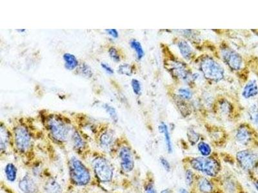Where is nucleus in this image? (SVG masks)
I'll return each instance as SVG.
<instances>
[{
    "instance_id": "f257e3e1",
    "label": "nucleus",
    "mask_w": 258,
    "mask_h": 193,
    "mask_svg": "<svg viewBox=\"0 0 258 193\" xmlns=\"http://www.w3.org/2000/svg\"><path fill=\"white\" fill-rule=\"evenodd\" d=\"M13 153L27 166L36 162L33 135L29 128L23 124L16 125L12 132Z\"/></svg>"
},
{
    "instance_id": "f03ea898",
    "label": "nucleus",
    "mask_w": 258,
    "mask_h": 193,
    "mask_svg": "<svg viewBox=\"0 0 258 193\" xmlns=\"http://www.w3.org/2000/svg\"><path fill=\"white\" fill-rule=\"evenodd\" d=\"M85 161L75 155L69 157L68 160L69 176L68 192L77 189L88 188L96 186L93 172Z\"/></svg>"
},
{
    "instance_id": "7ed1b4c3",
    "label": "nucleus",
    "mask_w": 258,
    "mask_h": 193,
    "mask_svg": "<svg viewBox=\"0 0 258 193\" xmlns=\"http://www.w3.org/2000/svg\"><path fill=\"white\" fill-rule=\"evenodd\" d=\"M89 160L97 187L114 182L115 167L109 156L102 151H93Z\"/></svg>"
},
{
    "instance_id": "20e7f679",
    "label": "nucleus",
    "mask_w": 258,
    "mask_h": 193,
    "mask_svg": "<svg viewBox=\"0 0 258 193\" xmlns=\"http://www.w3.org/2000/svg\"><path fill=\"white\" fill-rule=\"evenodd\" d=\"M48 137L53 143L63 146L71 139L73 128L69 122L57 115H50L44 121Z\"/></svg>"
},
{
    "instance_id": "39448f33",
    "label": "nucleus",
    "mask_w": 258,
    "mask_h": 193,
    "mask_svg": "<svg viewBox=\"0 0 258 193\" xmlns=\"http://www.w3.org/2000/svg\"><path fill=\"white\" fill-rule=\"evenodd\" d=\"M114 158L118 162L119 170L123 174L132 173L135 169V155L132 147L126 141H117Z\"/></svg>"
},
{
    "instance_id": "423d86ee",
    "label": "nucleus",
    "mask_w": 258,
    "mask_h": 193,
    "mask_svg": "<svg viewBox=\"0 0 258 193\" xmlns=\"http://www.w3.org/2000/svg\"><path fill=\"white\" fill-rule=\"evenodd\" d=\"M188 163L192 170L211 178L217 177L222 171V165L220 160L211 156L193 157L190 158Z\"/></svg>"
},
{
    "instance_id": "0eeeda50",
    "label": "nucleus",
    "mask_w": 258,
    "mask_h": 193,
    "mask_svg": "<svg viewBox=\"0 0 258 193\" xmlns=\"http://www.w3.org/2000/svg\"><path fill=\"white\" fill-rule=\"evenodd\" d=\"M199 68L202 74L207 80L217 82L224 79V68L213 57H203L200 61Z\"/></svg>"
},
{
    "instance_id": "6e6552de",
    "label": "nucleus",
    "mask_w": 258,
    "mask_h": 193,
    "mask_svg": "<svg viewBox=\"0 0 258 193\" xmlns=\"http://www.w3.org/2000/svg\"><path fill=\"white\" fill-rule=\"evenodd\" d=\"M96 141L101 151L109 156L110 158H114L118 141L114 131L110 128H103L98 133Z\"/></svg>"
},
{
    "instance_id": "1a4fd4ad",
    "label": "nucleus",
    "mask_w": 258,
    "mask_h": 193,
    "mask_svg": "<svg viewBox=\"0 0 258 193\" xmlns=\"http://www.w3.org/2000/svg\"><path fill=\"white\" fill-rule=\"evenodd\" d=\"M71 144L74 152L83 160H89L93 151L90 148L88 142L78 130H73L71 136Z\"/></svg>"
},
{
    "instance_id": "9d476101",
    "label": "nucleus",
    "mask_w": 258,
    "mask_h": 193,
    "mask_svg": "<svg viewBox=\"0 0 258 193\" xmlns=\"http://www.w3.org/2000/svg\"><path fill=\"white\" fill-rule=\"evenodd\" d=\"M236 160L244 171L250 172L255 169L258 164V156L251 149H243L236 153Z\"/></svg>"
},
{
    "instance_id": "9b49d317",
    "label": "nucleus",
    "mask_w": 258,
    "mask_h": 193,
    "mask_svg": "<svg viewBox=\"0 0 258 193\" xmlns=\"http://www.w3.org/2000/svg\"><path fill=\"white\" fill-rule=\"evenodd\" d=\"M221 56L223 61L232 70L238 71L243 67V60L242 57L228 46L221 48Z\"/></svg>"
},
{
    "instance_id": "f8f14e48",
    "label": "nucleus",
    "mask_w": 258,
    "mask_h": 193,
    "mask_svg": "<svg viewBox=\"0 0 258 193\" xmlns=\"http://www.w3.org/2000/svg\"><path fill=\"white\" fill-rule=\"evenodd\" d=\"M18 188L22 193H43L41 185L38 181V178L27 171L18 181Z\"/></svg>"
},
{
    "instance_id": "ddd939ff",
    "label": "nucleus",
    "mask_w": 258,
    "mask_h": 193,
    "mask_svg": "<svg viewBox=\"0 0 258 193\" xmlns=\"http://www.w3.org/2000/svg\"><path fill=\"white\" fill-rule=\"evenodd\" d=\"M13 153L12 132L2 123L0 127V157L2 160Z\"/></svg>"
},
{
    "instance_id": "4468645a",
    "label": "nucleus",
    "mask_w": 258,
    "mask_h": 193,
    "mask_svg": "<svg viewBox=\"0 0 258 193\" xmlns=\"http://www.w3.org/2000/svg\"><path fill=\"white\" fill-rule=\"evenodd\" d=\"M43 193H63V187L55 177L46 170L41 179Z\"/></svg>"
},
{
    "instance_id": "2eb2a0df",
    "label": "nucleus",
    "mask_w": 258,
    "mask_h": 193,
    "mask_svg": "<svg viewBox=\"0 0 258 193\" xmlns=\"http://www.w3.org/2000/svg\"><path fill=\"white\" fill-rule=\"evenodd\" d=\"M235 139L241 146H249L254 141V133L249 126L241 125L237 129Z\"/></svg>"
},
{
    "instance_id": "dca6fc26",
    "label": "nucleus",
    "mask_w": 258,
    "mask_h": 193,
    "mask_svg": "<svg viewBox=\"0 0 258 193\" xmlns=\"http://www.w3.org/2000/svg\"><path fill=\"white\" fill-rule=\"evenodd\" d=\"M196 186L199 193H214V185L206 177L200 176L196 179Z\"/></svg>"
},
{
    "instance_id": "f3484780",
    "label": "nucleus",
    "mask_w": 258,
    "mask_h": 193,
    "mask_svg": "<svg viewBox=\"0 0 258 193\" xmlns=\"http://www.w3.org/2000/svg\"><path fill=\"white\" fill-rule=\"evenodd\" d=\"M172 73L177 77L183 80H189L190 74L184 64L179 61H174L171 64Z\"/></svg>"
},
{
    "instance_id": "a211bd4d",
    "label": "nucleus",
    "mask_w": 258,
    "mask_h": 193,
    "mask_svg": "<svg viewBox=\"0 0 258 193\" xmlns=\"http://www.w3.org/2000/svg\"><path fill=\"white\" fill-rule=\"evenodd\" d=\"M258 95V83L255 79H251L245 85L242 96L245 100H250Z\"/></svg>"
},
{
    "instance_id": "6ab92c4d",
    "label": "nucleus",
    "mask_w": 258,
    "mask_h": 193,
    "mask_svg": "<svg viewBox=\"0 0 258 193\" xmlns=\"http://www.w3.org/2000/svg\"><path fill=\"white\" fill-rule=\"evenodd\" d=\"M4 174L6 180L10 183H15L17 180L18 169L13 162H8L4 167Z\"/></svg>"
},
{
    "instance_id": "aec40b11",
    "label": "nucleus",
    "mask_w": 258,
    "mask_h": 193,
    "mask_svg": "<svg viewBox=\"0 0 258 193\" xmlns=\"http://www.w3.org/2000/svg\"><path fill=\"white\" fill-rule=\"evenodd\" d=\"M158 128L160 132L164 135L166 149H167L168 153H172L173 148H172L171 137H170L168 126L165 123H161Z\"/></svg>"
},
{
    "instance_id": "412c9836",
    "label": "nucleus",
    "mask_w": 258,
    "mask_h": 193,
    "mask_svg": "<svg viewBox=\"0 0 258 193\" xmlns=\"http://www.w3.org/2000/svg\"><path fill=\"white\" fill-rule=\"evenodd\" d=\"M179 52L186 60H190L192 57L193 50L190 45L185 40H180L177 43Z\"/></svg>"
},
{
    "instance_id": "4be33fe9",
    "label": "nucleus",
    "mask_w": 258,
    "mask_h": 193,
    "mask_svg": "<svg viewBox=\"0 0 258 193\" xmlns=\"http://www.w3.org/2000/svg\"><path fill=\"white\" fill-rule=\"evenodd\" d=\"M64 62V66L69 70H74L78 68L79 66V62H78L77 57L70 53H66L63 56Z\"/></svg>"
},
{
    "instance_id": "5701e85b",
    "label": "nucleus",
    "mask_w": 258,
    "mask_h": 193,
    "mask_svg": "<svg viewBox=\"0 0 258 193\" xmlns=\"http://www.w3.org/2000/svg\"><path fill=\"white\" fill-rule=\"evenodd\" d=\"M248 114L251 124L258 130V105L255 104L251 106Z\"/></svg>"
},
{
    "instance_id": "b1692460",
    "label": "nucleus",
    "mask_w": 258,
    "mask_h": 193,
    "mask_svg": "<svg viewBox=\"0 0 258 193\" xmlns=\"http://www.w3.org/2000/svg\"><path fill=\"white\" fill-rule=\"evenodd\" d=\"M145 193H158L153 178L151 176L147 175L144 183Z\"/></svg>"
},
{
    "instance_id": "393cba45",
    "label": "nucleus",
    "mask_w": 258,
    "mask_h": 193,
    "mask_svg": "<svg viewBox=\"0 0 258 193\" xmlns=\"http://www.w3.org/2000/svg\"><path fill=\"white\" fill-rule=\"evenodd\" d=\"M130 45L131 48L135 50L138 60H141L145 55L144 50L143 49L141 43L137 40H133L130 42Z\"/></svg>"
},
{
    "instance_id": "a878e982",
    "label": "nucleus",
    "mask_w": 258,
    "mask_h": 193,
    "mask_svg": "<svg viewBox=\"0 0 258 193\" xmlns=\"http://www.w3.org/2000/svg\"><path fill=\"white\" fill-rule=\"evenodd\" d=\"M197 148L202 157H209L212 154V148L210 145L204 141L199 142Z\"/></svg>"
},
{
    "instance_id": "bb28decb",
    "label": "nucleus",
    "mask_w": 258,
    "mask_h": 193,
    "mask_svg": "<svg viewBox=\"0 0 258 193\" xmlns=\"http://www.w3.org/2000/svg\"><path fill=\"white\" fill-rule=\"evenodd\" d=\"M78 72L82 76L86 78H91L93 76V73L91 67L86 63H82L78 66Z\"/></svg>"
},
{
    "instance_id": "cd10ccee",
    "label": "nucleus",
    "mask_w": 258,
    "mask_h": 193,
    "mask_svg": "<svg viewBox=\"0 0 258 193\" xmlns=\"http://www.w3.org/2000/svg\"><path fill=\"white\" fill-rule=\"evenodd\" d=\"M186 136L188 142L191 145L197 144L200 141V135L199 133L196 132L193 129L189 128L186 132Z\"/></svg>"
},
{
    "instance_id": "c85d7f7f",
    "label": "nucleus",
    "mask_w": 258,
    "mask_h": 193,
    "mask_svg": "<svg viewBox=\"0 0 258 193\" xmlns=\"http://www.w3.org/2000/svg\"><path fill=\"white\" fill-rule=\"evenodd\" d=\"M103 108L105 109V112L107 113V114L109 115L113 123H117V121H118V116H117L116 109L112 107V106L108 104L103 105Z\"/></svg>"
},
{
    "instance_id": "c756f323",
    "label": "nucleus",
    "mask_w": 258,
    "mask_h": 193,
    "mask_svg": "<svg viewBox=\"0 0 258 193\" xmlns=\"http://www.w3.org/2000/svg\"><path fill=\"white\" fill-rule=\"evenodd\" d=\"M196 176L195 173H194L193 170L190 169H186L185 173V180L186 186L191 187L195 183Z\"/></svg>"
},
{
    "instance_id": "7c9ffc66",
    "label": "nucleus",
    "mask_w": 258,
    "mask_h": 193,
    "mask_svg": "<svg viewBox=\"0 0 258 193\" xmlns=\"http://www.w3.org/2000/svg\"><path fill=\"white\" fill-rule=\"evenodd\" d=\"M118 72L121 75H127L131 76L133 73V66L129 64H122L118 68Z\"/></svg>"
},
{
    "instance_id": "2f4dec72",
    "label": "nucleus",
    "mask_w": 258,
    "mask_h": 193,
    "mask_svg": "<svg viewBox=\"0 0 258 193\" xmlns=\"http://www.w3.org/2000/svg\"><path fill=\"white\" fill-rule=\"evenodd\" d=\"M131 86H132L134 93L136 95H140L142 93V85L141 82L137 79H133L131 81Z\"/></svg>"
},
{
    "instance_id": "473e14b6",
    "label": "nucleus",
    "mask_w": 258,
    "mask_h": 193,
    "mask_svg": "<svg viewBox=\"0 0 258 193\" xmlns=\"http://www.w3.org/2000/svg\"><path fill=\"white\" fill-rule=\"evenodd\" d=\"M179 96L185 100H190L192 98V91L187 88H180L178 90Z\"/></svg>"
},
{
    "instance_id": "72a5a7b5",
    "label": "nucleus",
    "mask_w": 258,
    "mask_h": 193,
    "mask_svg": "<svg viewBox=\"0 0 258 193\" xmlns=\"http://www.w3.org/2000/svg\"><path fill=\"white\" fill-rule=\"evenodd\" d=\"M109 54L112 61L116 62V63L120 61V55H119L116 48L110 47L109 50Z\"/></svg>"
},
{
    "instance_id": "f704fd0d",
    "label": "nucleus",
    "mask_w": 258,
    "mask_h": 193,
    "mask_svg": "<svg viewBox=\"0 0 258 193\" xmlns=\"http://www.w3.org/2000/svg\"><path fill=\"white\" fill-rule=\"evenodd\" d=\"M160 162L161 165L163 167V169L165 170L166 171L169 173L170 171H171V165H170L169 161L163 157H161L160 158Z\"/></svg>"
},
{
    "instance_id": "c9c22d12",
    "label": "nucleus",
    "mask_w": 258,
    "mask_h": 193,
    "mask_svg": "<svg viewBox=\"0 0 258 193\" xmlns=\"http://www.w3.org/2000/svg\"><path fill=\"white\" fill-rule=\"evenodd\" d=\"M101 68L103 69L106 72L109 73L110 75H112L113 73H114V70L110 67V66L107 63H101Z\"/></svg>"
},
{
    "instance_id": "e433bc0d",
    "label": "nucleus",
    "mask_w": 258,
    "mask_h": 193,
    "mask_svg": "<svg viewBox=\"0 0 258 193\" xmlns=\"http://www.w3.org/2000/svg\"><path fill=\"white\" fill-rule=\"evenodd\" d=\"M105 31L109 35L112 36L113 38L117 39L118 38L119 33L116 29H107Z\"/></svg>"
},
{
    "instance_id": "4c0bfd02",
    "label": "nucleus",
    "mask_w": 258,
    "mask_h": 193,
    "mask_svg": "<svg viewBox=\"0 0 258 193\" xmlns=\"http://www.w3.org/2000/svg\"><path fill=\"white\" fill-rule=\"evenodd\" d=\"M70 193H97L94 192L93 191H91V190H88L87 188H83V189H81L80 190H74L73 191L70 192Z\"/></svg>"
},
{
    "instance_id": "58836bf2",
    "label": "nucleus",
    "mask_w": 258,
    "mask_h": 193,
    "mask_svg": "<svg viewBox=\"0 0 258 193\" xmlns=\"http://www.w3.org/2000/svg\"><path fill=\"white\" fill-rule=\"evenodd\" d=\"M221 110L222 112H229V105L228 103H223L222 104L220 105Z\"/></svg>"
},
{
    "instance_id": "ea45409f",
    "label": "nucleus",
    "mask_w": 258,
    "mask_h": 193,
    "mask_svg": "<svg viewBox=\"0 0 258 193\" xmlns=\"http://www.w3.org/2000/svg\"><path fill=\"white\" fill-rule=\"evenodd\" d=\"M179 193H190L187 189L185 188H180L179 190Z\"/></svg>"
},
{
    "instance_id": "a19ab883",
    "label": "nucleus",
    "mask_w": 258,
    "mask_h": 193,
    "mask_svg": "<svg viewBox=\"0 0 258 193\" xmlns=\"http://www.w3.org/2000/svg\"><path fill=\"white\" fill-rule=\"evenodd\" d=\"M160 193H171V190L169 189H165L161 190Z\"/></svg>"
},
{
    "instance_id": "79ce46f5",
    "label": "nucleus",
    "mask_w": 258,
    "mask_h": 193,
    "mask_svg": "<svg viewBox=\"0 0 258 193\" xmlns=\"http://www.w3.org/2000/svg\"><path fill=\"white\" fill-rule=\"evenodd\" d=\"M254 185L255 186V189H256L258 191V180L254 181Z\"/></svg>"
},
{
    "instance_id": "37998d69",
    "label": "nucleus",
    "mask_w": 258,
    "mask_h": 193,
    "mask_svg": "<svg viewBox=\"0 0 258 193\" xmlns=\"http://www.w3.org/2000/svg\"><path fill=\"white\" fill-rule=\"evenodd\" d=\"M17 31L21 32V33H22V32H25V29H20V30H17Z\"/></svg>"
},
{
    "instance_id": "c03bdc74",
    "label": "nucleus",
    "mask_w": 258,
    "mask_h": 193,
    "mask_svg": "<svg viewBox=\"0 0 258 193\" xmlns=\"http://www.w3.org/2000/svg\"><path fill=\"white\" fill-rule=\"evenodd\" d=\"M239 193H241V192H239Z\"/></svg>"
}]
</instances>
